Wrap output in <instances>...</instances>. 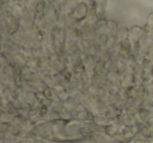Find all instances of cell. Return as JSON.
I'll use <instances>...</instances> for the list:
<instances>
[{"label": "cell", "mask_w": 153, "mask_h": 143, "mask_svg": "<svg viewBox=\"0 0 153 143\" xmlns=\"http://www.w3.org/2000/svg\"><path fill=\"white\" fill-rule=\"evenodd\" d=\"M137 116L140 117V121L142 122H146L149 118L152 116L151 111L146 108H138V112H137Z\"/></svg>", "instance_id": "cell-5"}, {"label": "cell", "mask_w": 153, "mask_h": 143, "mask_svg": "<svg viewBox=\"0 0 153 143\" xmlns=\"http://www.w3.org/2000/svg\"><path fill=\"white\" fill-rule=\"evenodd\" d=\"M60 115V119L63 120V121H72V120L74 119V111H71V110L69 109H66V108H63V109L60 111L59 113Z\"/></svg>", "instance_id": "cell-4"}, {"label": "cell", "mask_w": 153, "mask_h": 143, "mask_svg": "<svg viewBox=\"0 0 153 143\" xmlns=\"http://www.w3.org/2000/svg\"><path fill=\"white\" fill-rule=\"evenodd\" d=\"M134 32H140V34H143V30L142 29H140V27H135V28H133V30H131V32H130V34H133L134 35ZM135 38H136V40H140V38H142V35H136L135 34Z\"/></svg>", "instance_id": "cell-7"}, {"label": "cell", "mask_w": 153, "mask_h": 143, "mask_svg": "<svg viewBox=\"0 0 153 143\" xmlns=\"http://www.w3.org/2000/svg\"><path fill=\"white\" fill-rule=\"evenodd\" d=\"M48 114H49L48 105H47L46 103H42V105H40V107H39V110H38L39 117L44 118V117H46Z\"/></svg>", "instance_id": "cell-6"}, {"label": "cell", "mask_w": 153, "mask_h": 143, "mask_svg": "<svg viewBox=\"0 0 153 143\" xmlns=\"http://www.w3.org/2000/svg\"><path fill=\"white\" fill-rule=\"evenodd\" d=\"M134 143H145V141L144 140H136V141H134Z\"/></svg>", "instance_id": "cell-8"}, {"label": "cell", "mask_w": 153, "mask_h": 143, "mask_svg": "<svg viewBox=\"0 0 153 143\" xmlns=\"http://www.w3.org/2000/svg\"><path fill=\"white\" fill-rule=\"evenodd\" d=\"M151 74H152V76H153V68H152V71H151Z\"/></svg>", "instance_id": "cell-10"}, {"label": "cell", "mask_w": 153, "mask_h": 143, "mask_svg": "<svg viewBox=\"0 0 153 143\" xmlns=\"http://www.w3.org/2000/svg\"><path fill=\"white\" fill-rule=\"evenodd\" d=\"M62 143H71V142H62Z\"/></svg>", "instance_id": "cell-11"}, {"label": "cell", "mask_w": 153, "mask_h": 143, "mask_svg": "<svg viewBox=\"0 0 153 143\" xmlns=\"http://www.w3.org/2000/svg\"><path fill=\"white\" fill-rule=\"evenodd\" d=\"M18 143H30V142H25V141H22V142H18Z\"/></svg>", "instance_id": "cell-9"}, {"label": "cell", "mask_w": 153, "mask_h": 143, "mask_svg": "<svg viewBox=\"0 0 153 143\" xmlns=\"http://www.w3.org/2000/svg\"><path fill=\"white\" fill-rule=\"evenodd\" d=\"M103 130H104V134L106 135V136L114 137V138L120 134V132H121V130H120L117 125H114L113 123H109L108 125L105 126Z\"/></svg>", "instance_id": "cell-2"}, {"label": "cell", "mask_w": 153, "mask_h": 143, "mask_svg": "<svg viewBox=\"0 0 153 143\" xmlns=\"http://www.w3.org/2000/svg\"><path fill=\"white\" fill-rule=\"evenodd\" d=\"M87 5L86 3L82 2L80 4H78V7L74 9V17L76 21H81L85 18V16L87 15Z\"/></svg>", "instance_id": "cell-1"}, {"label": "cell", "mask_w": 153, "mask_h": 143, "mask_svg": "<svg viewBox=\"0 0 153 143\" xmlns=\"http://www.w3.org/2000/svg\"><path fill=\"white\" fill-rule=\"evenodd\" d=\"M94 123L96 124L98 128H104L105 126L108 125V124L110 123V120H109L105 115L98 114V115H94Z\"/></svg>", "instance_id": "cell-3"}]
</instances>
